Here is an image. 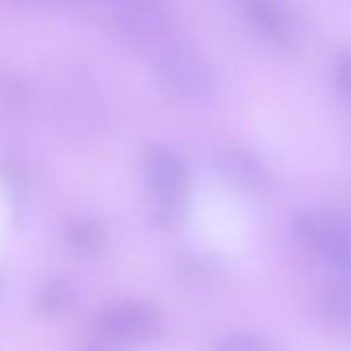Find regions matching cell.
I'll list each match as a JSON object with an SVG mask.
<instances>
[{
  "label": "cell",
  "mask_w": 351,
  "mask_h": 351,
  "mask_svg": "<svg viewBox=\"0 0 351 351\" xmlns=\"http://www.w3.org/2000/svg\"><path fill=\"white\" fill-rule=\"evenodd\" d=\"M294 232L311 251L341 269L351 282V216L335 210L300 212L294 218Z\"/></svg>",
  "instance_id": "cell-3"
},
{
  "label": "cell",
  "mask_w": 351,
  "mask_h": 351,
  "mask_svg": "<svg viewBox=\"0 0 351 351\" xmlns=\"http://www.w3.org/2000/svg\"><path fill=\"white\" fill-rule=\"evenodd\" d=\"M247 29L267 47L290 51L300 43V21L288 0H232Z\"/></svg>",
  "instance_id": "cell-4"
},
{
  "label": "cell",
  "mask_w": 351,
  "mask_h": 351,
  "mask_svg": "<svg viewBox=\"0 0 351 351\" xmlns=\"http://www.w3.org/2000/svg\"><path fill=\"white\" fill-rule=\"evenodd\" d=\"M119 4L123 10H150V8H160L167 0H113Z\"/></svg>",
  "instance_id": "cell-8"
},
{
  "label": "cell",
  "mask_w": 351,
  "mask_h": 351,
  "mask_svg": "<svg viewBox=\"0 0 351 351\" xmlns=\"http://www.w3.org/2000/svg\"><path fill=\"white\" fill-rule=\"evenodd\" d=\"M218 351H269V348L259 337L245 335V333H237V335L226 337L220 343Z\"/></svg>",
  "instance_id": "cell-7"
},
{
  "label": "cell",
  "mask_w": 351,
  "mask_h": 351,
  "mask_svg": "<svg viewBox=\"0 0 351 351\" xmlns=\"http://www.w3.org/2000/svg\"><path fill=\"white\" fill-rule=\"evenodd\" d=\"M144 173L158 216L165 222H177L185 212L191 187L185 158L175 148L154 142L144 152Z\"/></svg>",
  "instance_id": "cell-2"
},
{
  "label": "cell",
  "mask_w": 351,
  "mask_h": 351,
  "mask_svg": "<svg viewBox=\"0 0 351 351\" xmlns=\"http://www.w3.org/2000/svg\"><path fill=\"white\" fill-rule=\"evenodd\" d=\"M331 78L335 84L337 95L343 99V103L351 111V47L341 49L331 64Z\"/></svg>",
  "instance_id": "cell-6"
},
{
  "label": "cell",
  "mask_w": 351,
  "mask_h": 351,
  "mask_svg": "<svg viewBox=\"0 0 351 351\" xmlns=\"http://www.w3.org/2000/svg\"><path fill=\"white\" fill-rule=\"evenodd\" d=\"M214 171L232 189L247 195H263L274 185V173L267 158L243 144L224 146L214 156Z\"/></svg>",
  "instance_id": "cell-5"
},
{
  "label": "cell",
  "mask_w": 351,
  "mask_h": 351,
  "mask_svg": "<svg viewBox=\"0 0 351 351\" xmlns=\"http://www.w3.org/2000/svg\"><path fill=\"white\" fill-rule=\"evenodd\" d=\"M156 84L175 101L202 105L216 97L218 74L214 64L181 37L148 53Z\"/></svg>",
  "instance_id": "cell-1"
}]
</instances>
